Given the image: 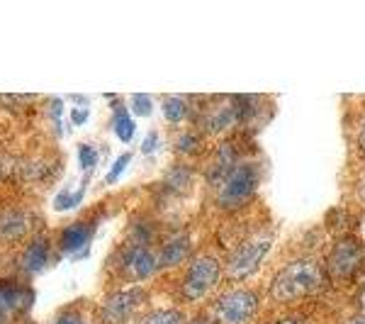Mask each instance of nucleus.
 I'll list each match as a JSON object with an SVG mask.
<instances>
[{
  "instance_id": "nucleus-1",
  "label": "nucleus",
  "mask_w": 365,
  "mask_h": 324,
  "mask_svg": "<svg viewBox=\"0 0 365 324\" xmlns=\"http://www.w3.org/2000/svg\"><path fill=\"white\" fill-rule=\"evenodd\" d=\"M329 288V275L314 258H297L282 266L270 283V298L278 305H292L297 300L312 298Z\"/></svg>"
},
{
  "instance_id": "nucleus-2",
  "label": "nucleus",
  "mask_w": 365,
  "mask_h": 324,
  "mask_svg": "<svg viewBox=\"0 0 365 324\" xmlns=\"http://www.w3.org/2000/svg\"><path fill=\"white\" fill-rule=\"evenodd\" d=\"M270 244H273V232H270V229L261 227V229H256V232H251L249 237H244L232 249L225 275L234 283H241V280L251 278V275H256L263 258L268 254Z\"/></svg>"
},
{
  "instance_id": "nucleus-3",
  "label": "nucleus",
  "mask_w": 365,
  "mask_h": 324,
  "mask_svg": "<svg viewBox=\"0 0 365 324\" xmlns=\"http://www.w3.org/2000/svg\"><path fill=\"white\" fill-rule=\"evenodd\" d=\"M258 186H261V166L256 161H241L229 171V176L217 186V205L222 210H239L256 198Z\"/></svg>"
},
{
  "instance_id": "nucleus-4",
  "label": "nucleus",
  "mask_w": 365,
  "mask_h": 324,
  "mask_svg": "<svg viewBox=\"0 0 365 324\" xmlns=\"http://www.w3.org/2000/svg\"><path fill=\"white\" fill-rule=\"evenodd\" d=\"M261 312V295L251 288H232L212 303L207 315L217 324H253Z\"/></svg>"
},
{
  "instance_id": "nucleus-5",
  "label": "nucleus",
  "mask_w": 365,
  "mask_h": 324,
  "mask_svg": "<svg viewBox=\"0 0 365 324\" xmlns=\"http://www.w3.org/2000/svg\"><path fill=\"white\" fill-rule=\"evenodd\" d=\"M225 275V268H222L220 258L212 254H200L190 261L185 275H182L180 283V298L185 303H200L202 298H207L217 285H220V278Z\"/></svg>"
},
{
  "instance_id": "nucleus-6",
  "label": "nucleus",
  "mask_w": 365,
  "mask_h": 324,
  "mask_svg": "<svg viewBox=\"0 0 365 324\" xmlns=\"http://www.w3.org/2000/svg\"><path fill=\"white\" fill-rule=\"evenodd\" d=\"M365 258V246H363V239L358 237H339L334 241L331 251H329V258H327V275L331 280H349L358 268H361Z\"/></svg>"
},
{
  "instance_id": "nucleus-7",
  "label": "nucleus",
  "mask_w": 365,
  "mask_h": 324,
  "mask_svg": "<svg viewBox=\"0 0 365 324\" xmlns=\"http://www.w3.org/2000/svg\"><path fill=\"white\" fill-rule=\"evenodd\" d=\"M144 300V290L141 288H127V290L113 293L100 308V317L105 324H122L132 317V312L139 308Z\"/></svg>"
},
{
  "instance_id": "nucleus-8",
  "label": "nucleus",
  "mask_w": 365,
  "mask_h": 324,
  "mask_svg": "<svg viewBox=\"0 0 365 324\" xmlns=\"http://www.w3.org/2000/svg\"><path fill=\"white\" fill-rule=\"evenodd\" d=\"M158 270V251L149 246H134L129 244L122 254V273L129 280H146Z\"/></svg>"
},
{
  "instance_id": "nucleus-9",
  "label": "nucleus",
  "mask_w": 365,
  "mask_h": 324,
  "mask_svg": "<svg viewBox=\"0 0 365 324\" xmlns=\"http://www.w3.org/2000/svg\"><path fill=\"white\" fill-rule=\"evenodd\" d=\"M232 125H237V110H234L232 98L215 100L207 113L202 115V120H200L202 132L210 134V137H220V134H225Z\"/></svg>"
},
{
  "instance_id": "nucleus-10",
  "label": "nucleus",
  "mask_w": 365,
  "mask_h": 324,
  "mask_svg": "<svg viewBox=\"0 0 365 324\" xmlns=\"http://www.w3.org/2000/svg\"><path fill=\"white\" fill-rule=\"evenodd\" d=\"M241 161L239 158V149H237V144L234 141H229V139H225L222 141L220 146H217V151H215V158H212V163H210V168H207V183H212V186H220L222 181L227 178L229 176V171H232L237 163Z\"/></svg>"
},
{
  "instance_id": "nucleus-11",
  "label": "nucleus",
  "mask_w": 365,
  "mask_h": 324,
  "mask_svg": "<svg viewBox=\"0 0 365 324\" xmlns=\"http://www.w3.org/2000/svg\"><path fill=\"white\" fill-rule=\"evenodd\" d=\"M192 254V239L190 234L178 232L170 239L163 241L161 251H158V268H175L182 261H187Z\"/></svg>"
},
{
  "instance_id": "nucleus-12",
  "label": "nucleus",
  "mask_w": 365,
  "mask_h": 324,
  "mask_svg": "<svg viewBox=\"0 0 365 324\" xmlns=\"http://www.w3.org/2000/svg\"><path fill=\"white\" fill-rule=\"evenodd\" d=\"M29 232V220L20 210L0 212V241L3 244H15Z\"/></svg>"
},
{
  "instance_id": "nucleus-13",
  "label": "nucleus",
  "mask_w": 365,
  "mask_h": 324,
  "mask_svg": "<svg viewBox=\"0 0 365 324\" xmlns=\"http://www.w3.org/2000/svg\"><path fill=\"white\" fill-rule=\"evenodd\" d=\"M46 263H49V241L44 237H34L22 254V268L25 273H39Z\"/></svg>"
},
{
  "instance_id": "nucleus-14",
  "label": "nucleus",
  "mask_w": 365,
  "mask_h": 324,
  "mask_svg": "<svg viewBox=\"0 0 365 324\" xmlns=\"http://www.w3.org/2000/svg\"><path fill=\"white\" fill-rule=\"evenodd\" d=\"M91 237H93V227L88 225V222H76V225H68L66 229H63V234H61V251L71 254V251L83 249L88 241H91Z\"/></svg>"
},
{
  "instance_id": "nucleus-15",
  "label": "nucleus",
  "mask_w": 365,
  "mask_h": 324,
  "mask_svg": "<svg viewBox=\"0 0 365 324\" xmlns=\"http://www.w3.org/2000/svg\"><path fill=\"white\" fill-rule=\"evenodd\" d=\"M113 129H115L117 137H120V141H125V144H129V141L134 139V132H137V125H134L132 115H129V110L122 103H115Z\"/></svg>"
},
{
  "instance_id": "nucleus-16",
  "label": "nucleus",
  "mask_w": 365,
  "mask_h": 324,
  "mask_svg": "<svg viewBox=\"0 0 365 324\" xmlns=\"http://www.w3.org/2000/svg\"><path fill=\"white\" fill-rule=\"evenodd\" d=\"M166 186L170 193H187V188H192V168L185 163H175L166 171Z\"/></svg>"
},
{
  "instance_id": "nucleus-17",
  "label": "nucleus",
  "mask_w": 365,
  "mask_h": 324,
  "mask_svg": "<svg viewBox=\"0 0 365 324\" xmlns=\"http://www.w3.org/2000/svg\"><path fill=\"white\" fill-rule=\"evenodd\" d=\"M0 300L8 305V310H27L29 303H32V293L22 290L20 285H13V283H5L0 285Z\"/></svg>"
},
{
  "instance_id": "nucleus-18",
  "label": "nucleus",
  "mask_w": 365,
  "mask_h": 324,
  "mask_svg": "<svg viewBox=\"0 0 365 324\" xmlns=\"http://www.w3.org/2000/svg\"><path fill=\"white\" fill-rule=\"evenodd\" d=\"M163 117L168 125H178V122L187 120V103L180 96L163 98Z\"/></svg>"
},
{
  "instance_id": "nucleus-19",
  "label": "nucleus",
  "mask_w": 365,
  "mask_h": 324,
  "mask_svg": "<svg viewBox=\"0 0 365 324\" xmlns=\"http://www.w3.org/2000/svg\"><path fill=\"white\" fill-rule=\"evenodd\" d=\"M139 324H187V322L182 317V312L178 310H154L141 317Z\"/></svg>"
},
{
  "instance_id": "nucleus-20",
  "label": "nucleus",
  "mask_w": 365,
  "mask_h": 324,
  "mask_svg": "<svg viewBox=\"0 0 365 324\" xmlns=\"http://www.w3.org/2000/svg\"><path fill=\"white\" fill-rule=\"evenodd\" d=\"M175 149H178L180 156H195L202 149V137L197 132H182L175 141Z\"/></svg>"
},
{
  "instance_id": "nucleus-21",
  "label": "nucleus",
  "mask_w": 365,
  "mask_h": 324,
  "mask_svg": "<svg viewBox=\"0 0 365 324\" xmlns=\"http://www.w3.org/2000/svg\"><path fill=\"white\" fill-rule=\"evenodd\" d=\"M83 200V191H76V193H71L68 188L66 191H61L58 196L54 198V210H58V212H63V210H73L76 205Z\"/></svg>"
},
{
  "instance_id": "nucleus-22",
  "label": "nucleus",
  "mask_w": 365,
  "mask_h": 324,
  "mask_svg": "<svg viewBox=\"0 0 365 324\" xmlns=\"http://www.w3.org/2000/svg\"><path fill=\"white\" fill-rule=\"evenodd\" d=\"M78 161H81V168H83L86 173H91V171H96V166H98V151L93 149L91 144H81L78 146Z\"/></svg>"
},
{
  "instance_id": "nucleus-23",
  "label": "nucleus",
  "mask_w": 365,
  "mask_h": 324,
  "mask_svg": "<svg viewBox=\"0 0 365 324\" xmlns=\"http://www.w3.org/2000/svg\"><path fill=\"white\" fill-rule=\"evenodd\" d=\"M151 110H154V100H151V96H144V93L132 96V113L137 117H149Z\"/></svg>"
},
{
  "instance_id": "nucleus-24",
  "label": "nucleus",
  "mask_w": 365,
  "mask_h": 324,
  "mask_svg": "<svg viewBox=\"0 0 365 324\" xmlns=\"http://www.w3.org/2000/svg\"><path fill=\"white\" fill-rule=\"evenodd\" d=\"M132 161V154H120V158L113 163V168H110V173H108V183H115L117 178L122 176V171L127 168V163Z\"/></svg>"
},
{
  "instance_id": "nucleus-25",
  "label": "nucleus",
  "mask_w": 365,
  "mask_h": 324,
  "mask_svg": "<svg viewBox=\"0 0 365 324\" xmlns=\"http://www.w3.org/2000/svg\"><path fill=\"white\" fill-rule=\"evenodd\" d=\"M356 146H358V154L365 158V115L358 120V127H356Z\"/></svg>"
},
{
  "instance_id": "nucleus-26",
  "label": "nucleus",
  "mask_w": 365,
  "mask_h": 324,
  "mask_svg": "<svg viewBox=\"0 0 365 324\" xmlns=\"http://www.w3.org/2000/svg\"><path fill=\"white\" fill-rule=\"evenodd\" d=\"M356 198L361 200V203L365 205V166H361V171H358V176H356Z\"/></svg>"
},
{
  "instance_id": "nucleus-27",
  "label": "nucleus",
  "mask_w": 365,
  "mask_h": 324,
  "mask_svg": "<svg viewBox=\"0 0 365 324\" xmlns=\"http://www.w3.org/2000/svg\"><path fill=\"white\" fill-rule=\"evenodd\" d=\"M88 122V108H73L71 110V125L78 127V125H86Z\"/></svg>"
},
{
  "instance_id": "nucleus-28",
  "label": "nucleus",
  "mask_w": 365,
  "mask_h": 324,
  "mask_svg": "<svg viewBox=\"0 0 365 324\" xmlns=\"http://www.w3.org/2000/svg\"><path fill=\"white\" fill-rule=\"evenodd\" d=\"M156 144H158V134L149 132V134H146V139H144V144H141V151H144V154H151V151L156 149Z\"/></svg>"
},
{
  "instance_id": "nucleus-29",
  "label": "nucleus",
  "mask_w": 365,
  "mask_h": 324,
  "mask_svg": "<svg viewBox=\"0 0 365 324\" xmlns=\"http://www.w3.org/2000/svg\"><path fill=\"white\" fill-rule=\"evenodd\" d=\"M56 324H83V320L76 317V315H63V317H58Z\"/></svg>"
},
{
  "instance_id": "nucleus-30",
  "label": "nucleus",
  "mask_w": 365,
  "mask_h": 324,
  "mask_svg": "<svg viewBox=\"0 0 365 324\" xmlns=\"http://www.w3.org/2000/svg\"><path fill=\"white\" fill-rule=\"evenodd\" d=\"M278 324H309L304 317H299V315H292V317H285V320H280Z\"/></svg>"
},
{
  "instance_id": "nucleus-31",
  "label": "nucleus",
  "mask_w": 365,
  "mask_h": 324,
  "mask_svg": "<svg viewBox=\"0 0 365 324\" xmlns=\"http://www.w3.org/2000/svg\"><path fill=\"white\" fill-rule=\"evenodd\" d=\"M187 324H217V322L212 320L210 315H200V317H192V320L187 322Z\"/></svg>"
},
{
  "instance_id": "nucleus-32",
  "label": "nucleus",
  "mask_w": 365,
  "mask_h": 324,
  "mask_svg": "<svg viewBox=\"0 0 365 324\" xmlns=\"http://www.w3.org/2000/svg\"><path fill=\"white\" fill-rule=\"evenodd\" d=\"M8 317H10V310H8V305L0 300V324H5L8 322Z\"/></svg>"
},
{
  "instance_id": "nucleus-33",
  "label": "nucleus",
  "mask_w": 365,
  "mask_h": 324,
  "mask_svg": "<svg viewBox=\"0 0 365 324\" xmlns=\"http://www.w3.org/2000/svg\"><path fill=\"white\" fill-rule=\"evenodd\" d=\"M346 324H365V315H363V312H361V315H353V317L346 320Z\"/></svg>"
},
{
  "instance_id": "nucleus-34",
  "label": "nucleus",
  "mask_w": 365,
  "mask_h": 324,
  "mask_svg": "<svg viewBox=\"0 0 365 324\" xmlns=\"http://www.w3.org/2000/svg\"><path fill=\"white\" fill-rule=\"evenodd\" d=\"M361 312L365 315V285H363V290H361Z\"/></svg>"
},
{
  "instance_id": "nucleus-35",
  "label": "nucleus",
  "mask_w": 365,
  "mask_h": 324,
  "mask_svg": "<svg viewBox=\"0 0 365 324\" xmlns=\"http://www.w3.org/2000/svg\"><path fill=\"white\" fill-rule=\"evenodd\" d=\"M363 237H365V217H363Z\"/></svg>"
}]
</instances>
